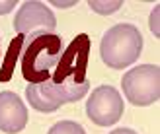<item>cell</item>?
Wrapping results in <instances>:
<instances>
[{
	"mask_svg": "<svg viewBox=\"0 0 160 134\" xmlns=\"http://www.w3.org/2000/svg\"><path fill=\"white\" fill-rule=\"evenodd\" d=\"M88 58H90V37L84 33L76 35L67 45V49H62L57 66L49 76L62 103L82 99L90 90V82L86 78Z\"/></svg>",
	"mask_w": 160,
	"mask_h": 134,
	"instance_id": "obj_1",
	"label": "cell"
},
{
	"mask_svg": "<svg viewBox=\"0 0 160 134\" xmlns=\"http://www.w3.org/2000/svg\"><path fill=\"white\" fill-rule=\"evenodd\" d=\"M62 53V41L55 31H35L23 39L20 66L29 84L49 80Z\"/></svg>",
	"mask_w": 160,
	"mask_h": 134,
	"instance_id": "obj_2",
	"label": "cell"
},
{
	"mask_svg": "<svg viewBox=\"0 0 160 134\" xmlns=\"http://www.w3.org/2000/svg\"><path fill=\"white\" fill-rule=\"evenodd\" d=\"M142 51V35L133 23H115L102 37L100 57L103 64L121 70L133 64L141 57Z\"/></svg>",
	"mask_w": 160,
	"mask_h": 134,
	"instance_id": "obj_3",
	"label": "cell"
},
{
	"mask_svg": "<svg viewBox=\"0 0 160 134\" xmlns=\"http://www.w3.org/2000/svg\"><path fill=\"white\" fill-rule=\"evenodd\" d=\"M121 90L129 103L137 107L152 105L160 99V66L141 64L121 78Z\"/></svg>",
	"mask_w": 160,
	"mask_h": 134,
	"instance_id": "obj_4",
	"label": "cell"
},
{
	"mask_svg": "<svg viewBox=\"0 0 160 134\" xmlns=\"http://www.w3.org/2000/svg\"><path fill=\"white\" fill-rule=\"evenodd\" d=\"M123 97L113 85H98L88 97L86 115L98 127H111L123 115Z\"/></svg>",
	"mask_w": 160,
	"mask_h": 134,
	"instance_id": "obj_5",
	"label": "cell"
},
{
	"mask_svg": "<svg viewBox=\"0 0 160 134\" xmlns=\"http://www.w3.org/2000/svg\"><path fill=\"white\" fill-rule=\"evenodd\" d=\"M57 20L55 14L49 10V6L37 0H29L20 6L18 14L14 18V29L18 35L28 37L35 31H55Z\"/></svg>",
	"mask_w": 160,
	"mask_h": 134,
	"instance_id": "obj_6",
	"label": "cell"
},
{
	"mask_svg": "<svg viewBox=\"0 0 160 134\" xmlns=\"http://www.w3.org/2000/svg\"><path fill=\"white\" fill-rule=\"evenodd\" d=\"M28 124V107L14 91H0V130L18 134Z\"/></svg>",
	"mask_w": 160,
	"mask_h": 134,
	"instance_id": "obj_7",
	"label": "cell"
},
{
	"mask_svg": "<svg viewBox=\"0 0 160 134\" xmlns=\"http://www.w3.org/2000/svg\"><path fill=\"white\" fill-rule=\"evenodd\" d=\"M26 97L28 103L39 113H55L57 109H61L62 99L59 97L55 85L51 84V80L39 82V84H29L26 88Z\"/></svg>",
	"mask_w": 160,
	"mask_h": 134,
	"instance_id": "obj_8",
	"label": "cell"
},
{
	"mask_svg": "<svg viewBox=\"0 0 160 134\" xmlns=\"http://www.w3.org/2000/svg\"><path fill=\"white\" fill-rule=\"evenodd\" d=\"M23 35H18L16 39L10 41V47L6 51V57L2 62V68H0V82H10L14 76L16 64L20 62V54H22V45H23Z\"/></svg>",
	"mask_w": 160,
	"mask_h": 134,
	"instance_id": "obj_9",
	"label": "cell"
},
{
	"mask_svg": "<svg viewBox=\"0 0 160 134\" xmlns=\"http://www.w3.org/2000/svg\"><path fill=\"white\" fill-rule=\"evenodd\" d=\"M47 134H86V130L74 121H59L49 128Z\"/></svg>",
	"mask_w": 160,
	"mask_h": 134,
	"instance_id": "obj_10",
	"label": "cell"
},
{
	"mask_svg": "<svg viewBox=\"0 0 160 134\" xmlns=\"http://www.w3.org/2000/svg\"><path fill=\"white\" fill-rule=\"evenodd\" d=\"M121 6H123L121 0H115V2H90V8H92V10H96V12L102 14V16L113 14V12H117Z\"/></svg>",
	"mask_w": 160,
	"mask_h": 134,
	"instance_id": "obj_11",
	"label": "cell"
},
{
	"mask_svg": "<svg viewBox=\"0 0 160 134\" xmlns=\"http://www.w3.org/2000/svg\"><path fill=\"white\" fill-rule=\"evenodd\" d=\"M158 14H160V6H156L154 10H152V18H150V25H152V33L158 37L160 35V27H158Z\"/></svg>",
	"mask_w": 160,
	"mask_h": 134,
	"instance_id": "obj_12",
	"label": "cell"
},
{
	"mask_svg": "<svg viewBox=\"0 0 160 134\" xmlns=\"http://www.w3.org/2000/svg\"><path fill=\"white\" fill-rule=\"evenodd\" d=\"M16 4H18L16 0H6V2H0V16H2V14H8L12 8H16Z\"/></svg>",
	"mask_w": 160,
	"mask_h": 134,
	"instance_id": "obj_13",
	"label": "cell"
},
{
	"mask_svg": "<svg viewBox=\"0 0 160 134\" xmlns=\"http://www.w3.org/2000/svg\"><path fill=\"white\" fill-rule=\"evenodd\" d=\"M109 134H137L133 128H115V130H111Z\"/></svg>",
	"mask_w": 160,
	"mask_h": 134,
	"instance_id": "obj_14",
	"label": "cell"
},
{
	"mask_svg": "<svg viewBox=\"0 0 160 134\" xmlns=\"http://www.w3.org/2000/svg\"><path fill=\"white\" fill-rule=\"evenodd\" d=\"M55 6H61V8H65V6H74L76 2H53Z\"/></svg>",
	"mask_w": 160,
	"mask_h": 134,
	"instance_id": "obj_15",
	"label": "cell"
}]
</instances>
